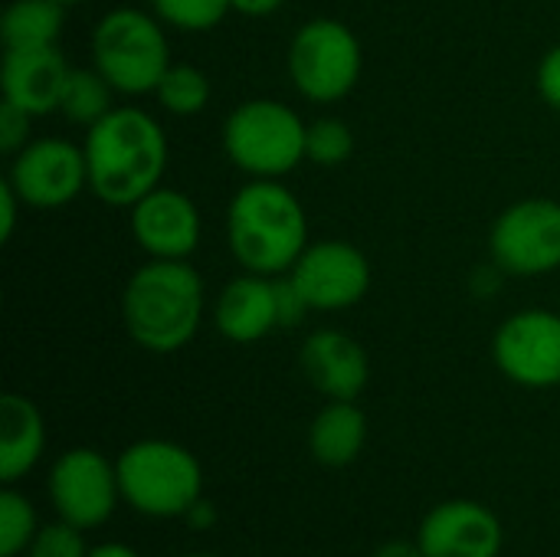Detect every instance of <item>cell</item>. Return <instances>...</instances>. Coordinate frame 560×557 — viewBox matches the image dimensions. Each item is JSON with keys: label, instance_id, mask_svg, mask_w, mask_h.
Wrapping results in <instances>:
<instances>
[{"label": "cell", "instance_id": "f546056e", "mask_svg": "<svg viewBox=\"0 0 560 557\" xmlns=\"http://www.w3.org/2000/svg\"><path fill=\"white\" fill-rule=\"evenodd\" d=\"M285 0H230V7L243 16H272L276 10H282Z\"/></svg>", "mask_w": 560, "mask_h": 557}, {"label": "cell", "instance_id": "7a4b0ae2", "mask_svg": "<svg viewBox=\"0 0 560 557\" xmlns=\"http://www.w3.org/2000/svg\"><path fill=\"white\" fill-rule=\"evenodd\" d=\"M207 292L187 259H148L131 272L121 292V325L128 338L151 355L187 348L203 322Z\"/></svg>", "mask_w": 560, "mask_h": 557}, {"label": "cell", "instance_id": "4316f807", "mask_svg": "<svg viewBox=\"0 0 560 557\" xmlns=\"http://www.w3.org/2000/svg\"><path fill=\"white\" fill-rule=\"evenodd\" d=\"M30 121H33V115H26L23 108H16L10 102H0V151L3 154H16L20 148H26L33 141Z\"/></svg>", "mask_w": 560, "mask_h": 557}, {"label": "cell", "instance_id": "4fadbf2b", "mask_svg": "<svg viewBox=\"0 0 560 557\" xmlns=\"http://www.w3.org/2000/svg\"><path fill=\"white\" fill-rule=\"evenodd\" d=\"M417 545L423 557H499L505 529L489 506L472 499H450L423 515Z\"/></svg>", "mask_w": 560, "mask_h": 557}, {"label": "cell", "instance_id": "2e32d148", "mask_svg": "<svg viewBox=\"0 0 560 557\" xmlns=\"http://www.w3.org/2000/svg\"><path fill=\"white\" fill-rule=\"evenodd\" d=\"M72 66L59 53V46H30V49H3L0 66V92L3 102L23 108L26 115H49L62 102V89Z\"/></svg>", "mask_w": 560, "mask_h": 557}, {"label": "cell", "instance_id": "d6a6232c", "mask_svg": "<svg viewBox=\"0 0 560 557\" xmlns=\"http://www.w3.org/2000/svg\"><path fill=\"white\" fill-rule=\"evenodd\" d=\"M85 557H141L131 545H125V542H98V545H92L89 548V555Z\"/></svg>", "mask_w": 560, "mask_h": 557}, {"label": "cell", "instance_id": "8fae6325", "mask_svg": "<svg viewBox=\"0 0 560 557\" xmlns=\"http://www.w3.org/2000/svg\"><path fill=\"white\" fill-rule=\"evenodd\" d=\"M7 181L33 210H59L89 190L85 151L66 138H33L13 154Z\"/></svg>", "mask_w": 560, "mask_h": 557}, {"label": "cell", "instance_id": "ba28073f", "mask_svg": "<svg viewBox=\"0 0 560 557\" xmlns=\"http://www.w3.org/2000/svg\"><path fill=\"white\" fill-rule=\"evenodd\" d=\"M46 496L56 519L82 532L102 529L121 502L115 460L92 446H72L59 453L46 476Z\"/></svg>", "mask_w": 560, "mask_h": 557}, {"label": "cell", "instance_id": "cb8c5ba5", "mask_svg": "<svg viewBox=\"0 0 560 557\" xmlns=\"http://www.w3.org/2000/svg\"><path fill=\"white\" fill-rule=\"evenodd\" d=\"M151 13L180 33H207L223 23V16L233 10L230 0H148Z\"/></svg>", "mask_w": 560, "mask_h": 557}, {"label": "cell", "instance_id": "8992f818", "mask_svg": "<svg viewBox=\"0 0 560 557\" xmlns=\"http://www.w3.org/2000/svg\"><path fill=\"white\" fill-rule=\"evenodd\" d=\"M308 125L279 98H249L223 121V151L249 177L279 181L305 161Z\"/></svg>", "mask_w": 560, "mask_h": 557}, {"label": "cell", "instance_id": "7c38bea8", "mask_svg": "<svg viewBox=\"0 0 560 557\" xmlns=\"http://www.w3.org/2000/svg\"><path fill=\"white\" fill-rule=\"evenodd\" d=\"M285 276L295 282L312 312H345L358 305L371 289L368 256L345 240L308 243Z\"/></svg>", "mask_w": 560, "mask_h": 557}, {"label": "cell", "instance_id": "52a82bcc", "mask_svg": "<svg viewBox=\"0 0 560 557\" xmlns=\"http://www.w3.org/2000/svg\"><path fill=\"white\" fill-rule=\"evenodd\" d=\"M285 66L302 98L331 105L354 92L364 69V53L348 23L315 16L295 30Z\"/></svg>", "mask_w": 560, "mask_h": 557}, {"label": "cell", "instance_id": "603a6c76", "mask_svg": "<svg viewBox=\"0 0 560 557\" xmlns=\"http://www.w3.org/2000/svg\"><path fill=\"white\" fill-rule=\"evenodd\" d=\"M36 532H39L36 506L23 492L7 486L0 492V557L26 555Z\"/></svg>", "mask_w": 560, "mask_h": 557}, {"label": "cell", "instance_id": "3957f363", "mask_svg": "<svg viewBox=\"0 0 560 557\" xmlns=\"http://www.w3.org/2000/svg\"><path fill=\"white\" fill-rule=\"evenodd\" d=\"M226 246L246 272L285 276L308 246L302 200L279 181L253 177L226 207Z\"/></svg>", "mask_w": 560, "mask_h": 557}, {"label": "cell", "instance_id": "5b68a950", "mask_svg": "<svg viewBox=\"0 0 560 557\" xmlns=\"http://www.w3.org/2000/svg\"><path fill=\"white\" fill-rule=\"evenodd\" d=\"M92 66L121 95H148L171 66L164 23L151 10L115 7L92 30Z\"/></svg>", "mask_w": 560, "mask_h": 557}, {"label": "cell", "instance_id": "e0dca14e", "mask_svg": "<svg viewBox=\"0 0 560 557\" xmlns=\"http://www.w3.org/2000/svg\"><path fill=\"white\" fill-rule=\"evenodd\" d=\"M213 325L233 345H253V341L272 335L276 328H282L276 276L243 272V276L230 279L217 295Z\"/></svg>", "mask_w": 560, "mask_h": 557}, {"label": "cell", "instance_id": "d4e9b609", "mask_svg": "<svg viewBox=\"0 0 560 557\" xmlns=\"http://www.w3.org/2000/svg\"><path fill=\"white\" fill-rule=\"evenodd\" d=\"M354 154V135L348 128V121L341 118H318L308 125V138H305V161L318 164V167H338Z\"/></svg>", "mask_w": 560, "mask_h": 557}, {"label": "cell", "instance_id": "f1b7e54d", "mask_svg": "<svg viewBox=\"0 0 560 557\" xmlns=\"http://www.w3.org/2000/svg\"><path fill=\"white\" fill-rule=\"evenodd\" d=\"M20 207H26V204L20 200V194L13 190V184L3 181V184H0V240H3V243H10V236H13V230H16V210H20Z\"/></svg>", "mask_w": 560, "mask_h": 557}, {"label": "cell", "instance_id": "6da1fadb", "mask_svg": "<svg viewBox=\"0 0 560 557\" xmlns=\"http://www.w3.org/2000/svg\"><path fill=\"white\" fill-rule=\"evenodd\" d=\"M89 190L108 207H131L154 190L167 171V135L161 121L131 105H115L82 141Z\"/></svg>", "mask_w": 560, "mask_h": 557}, {"label": "cell", "instance_id": "9c48e42d", "mask_svg": "<svg viewBox=\"0 0 560 557\" xmlns=\"http://www.w3.org/2000/svg\"><path fill=\"white\" fill-rule=\"evenodd\" d=\"M492 263L509 276H548L560 269V204L528 197L499 213L489 233Z\"/></svg>", "mask_w": 560, "mask_h": 557}, {"label": "cell", "instance_id": "e575fe53", "mask_svg": "<svg viewBox=\"0 0 560 557\" xmlns=\"http://www.w3.org/2000/svg\"><path fill=\"white\" fill-rule=\"evenodd\" d=\"M56 3H62V7H69V3H79V0H56Z\"/></svg>", "mask_w": 560, "mask_h": 557}, {"label": "cell", "instance_id": "d6986e66", "mask_svg": "<svg viewBox=\"0 0 560 557\" xmlns=\"http://www.w3.org/2000/svg\"><path fill=\"white\" fill-rule=\"evenodd\" d=\"M368 443V414L354 401H328L308 427V453L325 469L351 466Z\"/></svg>", "mask_w": 560, "mask_h": 557}, {"label": "cell", "instance_id": "836d02e7", "mask_svg": "<svg viewBox=\"0 0 560 557\" xmlns=\"http://www.w3.org/2000/svg\"><path fill=\"white\" fill-rule=\"evenodd\" d=\"M180 557H217V555H203V552H194V555H180Z\"/></svg>", "mask_w": 560, "mask_h": 557}, {"label": "cell", "instance_id": "44dd1931", "mask_svg": "<svg viewBox=\"0 0 560 557\" xmlns=\"http://www.w3.org/2000/svg\"><path fill=\"white\" fill-rule=\"evenodd\" d=\"M115 89L108 85V79L92 66V69H72L62 89V102L59 112L72 121V125H85L92 128L98 118H105L115 105H112Z\"/></svg>", "mask_w": 560, "mask_h": 557}, {"label": "cell", "instance_id": "ac0fdd59", "mask_svg": "<svg viewBox=\"0 0 560 557\" xmlns=\"http://www.w3.org/2000/svg\"><path fill=\"white\" fill-rule=\"evenodd\" d=\"M46 450V423L39 407L23 394L0 397V479L20 483L36 469Z\"/></svg>", "mask_w": 560, "mask_h": 557}, {"label": "cell", "instance_id": "1f68e13d", "mask_svg": "<svg viewBox=\"0 0 560 557\" xmlns=\"http://www.w3.org/2000/svg\"><path fill=\"white\" fill-rule=\"evenodd\" d=\"M184 522L190 525V529H197V532H203V529H210L213 522H217V509L210 506V502H194V509L184 515Z\"/></svg>", "mask_w": 560, "mask_h": 557}, {"label": "cell", "instance_id": "ffe728a7", "mask_svg": "<svg viewBox=\"0 0 560 557\" xmlns=\"http://www.w3.org/2000/svg\"><path fill=\"white\" fill-rule=\"evenodd\" d=\"M66 23V7L56 0H10L0 16L3 49L56 46Z\"/></svg>", "mask_w": 560, "mask_h": 557}, {"label": "cell", "instance_id": "7402d4cb", "mask_svg": "<svg viewBox=\"0 0 560 557\" xmlns=\"http://www.w3.org/2000/svg\"><path fill=\"white\" fill-rule=\"evenodd\" d=\"M154 95H158L164 112H171L177 118H194L210 105V79L197 66L171 62L167 72L161 76Z\"/></svg>", "mask_w": 560, "mask_h": 557}, {"label": "cell", "instance_id": "4dcf8cb0", "mask_svg": "<svg viewBox=\"0 0 560 557\" xmlns=\"http://www.w3.org/2000/svg\"><path fill=\"white\" fill-rule=\"evenodd\" d=\"M374 557H423L420 552V545H417V538H394V542H384Z\"/></svg>", "mask_w": 560, "mask_h": 557}, {"label": "cell", "instance_id": "484cf974", "mask_svg": "<svg viewBox=\"0 0 560 557\" xmlns=\"http://www.w3.org/2000/svg\"><path fill=\"white\" fill-rule=\"evenodd\" d=\"M89 545H85V532L56 519L49 525H39L33 545L26 548V557H85Z\"/></svg>", "mask_w": 560, "mask_h": 557}, {"label": "cell", "instance_id": "83f0119b", "mask_svg": "<svg viewBox=\"0 0 560 557\" xmlns=\"http://www.w3.org/2000/svg\"><path fill=\"white\" fill-rule=\"evenodd\" d=\"M538 92L555 112H560V43L538 62Z\"/></svg>", "mask_w": 560, "mask_h": 557}, {"label": "cell", "instance_id": "9a60e30c", "mask_svg": "<svg viewBox=\"0 0 560 557\" xmlns=\"http://www.w3.org/2000/svg\"><path fill=\"white\" fill-rule=\"evenodd\" d=\"M305 381L328 401H358L371 378L368 351L358 338L338 328H318L299 351Z\"/></svg>", "mask_w": 560, "mask_h": 557}, {"label": "cell", "instance_id": "277c9868", "mask_svg": "<svg viewBox=\"0 0 560 557\" xmlns=\"http://www.w3.org/2000/svg\"><path fill=\"white\" fill-rule=\"evenodd\" d=\"M121 502L144 519H184L203 499L200 460L174 440H138L115 460Z\"/></svg>", "mask_w": 560, "mask_h": 557}, {"label": "cell", "instance_id": "5bb4252c", "mask_svg": "<svg viewBox=\"0 0 560 557\" xmlns=\"http://www.w3.org/2000/svg\"><path fill=\"white\" fill-rule=\"evenodd\" d=\"M128 210L131 236L148 259H190L200 246V210L184 190L158 184Z\"/></svg>", "mask_w": 560, "mask_h": 557}, {"label": "cell", "instance_id": "30bf717a", "mask_svg": "<svg viewBox=\"0 0 560 557\" xmlns=\"http://www.w3.org/2000/svg\"><path fill=\"white\" fill-rule=\"evenodd\" d=\"M495 368L518 387H560V315L551 309H522L509 315L492 338Z\"/></svg>", "mask_w": 560, "mask_h": 557}]
</instances>
